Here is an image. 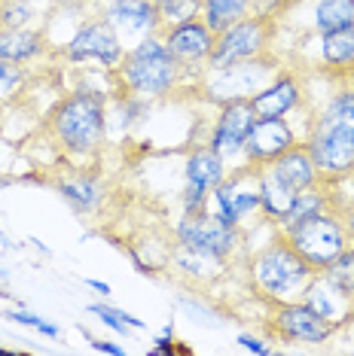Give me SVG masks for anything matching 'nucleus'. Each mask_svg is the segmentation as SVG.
<instances>
[{
    "label": "nucleus",
    "instance_id": "473e14b6",
    "mask_svg": "<svg viewBox=\"0 0 354 356\" xmlns=\"http://www.w3.org/2000/svg\"><path fill=\"white\" fill-rule=\"evenodd\" d=\"M3 317L10 320V323H19V326L34 329V332H40V335H46V338H59V335H61V329L55 326V323L43 320V317H37L34 311H25V307H15V311H3Z\"/></svg>",
    "mask_w": 354,
    "mask_h": 356
},
{
    "label": "nucleus",
    "instance_id": "f3484780",
    "mask_svg": "<svg viewBox=\"0 0 354 356\" xmlns=\"http://www.w3.org/2000/svg\"><path fill=\"white\" fill-rule=\"evenodd\" d=\"M61 201L74 210L77 216H95L104 210L107 201V183L98 171H88V168H70L68 174H61L55 180Z\"/></svg>",
    "mask_w": 354,
    "mask_h": 356
},
{
    "label": "nucleus",
    "instance_id": "bb28decb",
    "mask_svg": "<svg viewBox=\"0 0 354 356\" xmlns=\"http://www.w3.org/2000/svg\"><path fill=\"white\" fill-rule=\"evenodd\" d=\"M318 274H321V277H324L333 289H339V293H345L348 298H354V247L348 244L339 256L333 259V262L327 265L324 271H318Z\"/></svg>",
    "mask_w": 354,
    "mask_h": 356
},
{
    "label": "nucleus",
    "instance_id": "393cba45",
    "mask_svg": "<svg viewBox=\"0 0 354 356\" xmlns=\"http://www.w3.org/2000/svg\"><path fill=\"white\" fill-rule=\"evenodd\" d=\"M260 10V0H202V22L214 34L226 31L229 25L247 19V15H256Z\"/></svg>",
    "mask_w": 354,
    "mask_h": 356
},
{
    "label": "nucleus",
    "instance_id": "c85d7f7f",
    "mask_svg": "<svg viewBox=\"0 0 354 356\" xmlns=\"http://www.w3.org/2000/svg\"><path fill=\"white\" fill-rule=\"evenodd\" d=\"M37 19L34 0H0V28H37Z\"/></svg>",
    "mask_w": 354,
    "mask_h": 356
},
{
    "label": "nucleus",
    "instance_id": "f257e3e1",
    "mask_svg": "<svg viewBox=\"0 0 354 356\" xmlns=\"http://www.w3.org/2000/svg\"><path fill=\"white\" fill-rule=\"evenodd\" d=\"M110 125V95L95 86H77L55 104L46 128L64 156L92 161L104 149Z\"/></svg>",
    "mask_w": 354,
    "mask_h": 356
},
{
    "label": "nucleus",
    "instance_id": "c9c22d12",
    "mask_svg": "<svg viewBox=\"0 0 354 356\" xmlns=\"http://www.w3.org/2000/svg\"><path fill=\"white\" fill-rule=\"evenodd\" d=\"M236 344H238V347H245V350H251V353H260V356L275 353V344L263 341L260 335H251V332H238V335H236Z\"/></svg>",
    "mask_w": 354,
    "mask_h": 356
},
{
    "label": "nucleus",
    "instance_id": "9d476101",
    "mask_svg": "<svg viewBox=\"0 0 354 356\" xmlns=\"http://www.w3.org/2000/svg\"><path fill=\"white\" fill-rule=\"evenodd\" d=\"M174 244L196 256H205V259L226 265L236 256V250L241 247V229H232V225L220 222L208 210L180 213V220L174 225Z\"/></svg>",
    "mask_w": 354,
    "mask_h": 356
},
{
    "label": "nucleus",
    "instance_id": "aec40b11",
    "mask_svg": "<svg viewBox=\"0 0 354 356\" xmlns=\"http://www.w3.org/2000/svg\"><path fill=\"white\" fill-rule=\"evenodd\" d=\"M272 174L278 177L281 183L287 186L291 192H305V189H318L321 183V174H318V168H315V161H311L309 156V149H305V143H296V147H291L284 152V156H278L272 165H266Z\"/></svg>",
    "mask_w": 354,
    "mask_h": 356
},
{
    "label": "nucleus",
    "instance_id": "6e6552de",
    "mask_svg": "<svg viewBox=\"0 0 354 356\" xmlns=\"http://www.w3.org/2000/svg\"><path fill=\"white\" fill-rule=\"evenodd\" d=\"M59 55L68 64H74V67L77 64L79 67H83V64H98L101 70L114 74L125 55V46L98 13H88L74 28V34L59 46Z\"/></svg>",
    "mask_w": 354,
    "mask_h": 356
},
{
    "label": "nucleus",
    "instance_id": "5701e85b",
    "mask_svg": "<svg viewBox=\"0 0 354 356\" xmlns=\"http://www.w3.org/2000/svg\"><path fill=\"white\" fill-rule=\"evenodd\" d=\"M293 198H296V192L287 189L269 168H260V216L266 222L278 225L284 220L287 210H291Z\"/></svg>",
    "mask_w": 354,
    "mask_h": 356
},
{
    "label": "nucleus",
    "instance_id": "2f4dec72",
    "mask_svg": "<svg viewBox=\"0 0 354 356\" xmlns=\"http://www.w3.org/2000/svg\"><path fill=\"white\" fill-rule=\"evenodd\" d=\"M28 83V70L22 64H13V61H0V101L13 98L19 95Z\"/></svg>",
    "mask_w": 354,
    "mask_h": 356
},
{
    "label": "nucleus",
    "instance_id": "72a5a7b5",
    "mask_svg": "<svg viewBox=\"0 0 354 356\" xmlns=\"http://www.w3.org/2000/svg\"><path fill=\"white\" fill-rule=\"evenodd\" d=\"M177 353H190V350L174 341V323H165V329L159 332L156 344L150 347V356H177Z\"/></svg>",
    "mask_w": 354,
    "mask_h": 356
},
{
    "label": "nucleus",
    "instance_id": "7c9ffc66",
    "mask_svg": "<svg viewBox=\"0 0 354 356\" xmlns=\"http://www.w3.org/2000/svg\"><path fill=\"white\" fill-rule=\"evenodd\" d=\"M165 25H177V22L199 19L202 13V0H153Z\"/></svg>",
    "mask_w": 354,
    "mask_h": 356
},
{
    "label": "nucleus",
    "instance_id": "58836bf2",
    "mask_svg": "<svg viewBox=\"0 0 354 356\" xmlns=\"http://www.w3.org/2000/svg\"><path fill=\"white\" fill-rule=\"evenodd\" d=\"M342 220H345V232H348V244L354 247V204L348 210H342Z\"/></svg>",
    "mask_w": 354,
    "mask_h": 356
},
{
    "label": "nucleus",
    "instance_id": "a19ab883",
    "mask_svg": "<svg viewBox=\"0 0 354 356\" xmlns=\"http://www.w3.org/2000/svg\"><path fill=\"white\" fill-rule=\"evenodd\" d=\"M336 83H339L342 88H348V92L354 95V67H351V70H345V74H342L339 79H336Z\"/></svg>",
    "mask_w": 354,
    "mask_h": 356
},
{
    "label": "nucleus",
    "instance_id": "a211bd4d",
    "mask_svg": "<svg viewBox=\"0 0 354 356\" xmlns=\"http://www.w3.org/2000/svg\"><path fill=\"white\" fill-rule=\"evenodd\" d=\"M305 104V86L291 70H278L260 92L251 95V107L256 116H291Z\"/></svg>",
    "mask_w": 354,
    "mask_h": 356
},
{
    "label": "nucleus",
    "instance_id": "4c0bfd02",
    "mask_svg": "<svg viewBox=\"0 0 354 356\" xmlns=\"http://www.w3.org/2000/svg\"><path fill=\"white\" fill-rule=\"evenodd\" d=\"M88 344H92V350H98V353L125 356V347H123V344H114V341H98V338H88Z\"/></svg>",
    "mask_w": 354,
    "mask_h": 356
},
{
    "label": "nucleus",
    "instance_id": "39448f33",
    "mask_svg": "<svg viewBox=\"0 0 354 356\" xmlns=\"http://www.w3.org/2000/svg\"><path fill=\"white\" fill-rule=\"evenodd\" d=\"M275 74H278V55L269 52L263 58L238 61L229 64V67H208L192 88L202 95V101L220 107V104L229 101H251V95L260 92Z\"/></svg>",
    "mask_w": 354,
    "mask_h": 356
},
{
    "label": "nucleus",
    "instance_id": "4be33fe9",
    "mask_svg": "<svg viewBox=\"0 0 354 356\" xmlns=\"http://www.w3.org/2000/svg\"><path fill=\"white\" fill-rule=\"evenodd\" d=\"M300 302H305L311 311L321 314L324 320H330L333 326H339V323H345L354 314V298L339 293V289H333L321 274H315V277L309 280V286L302 289Z\"/></svg>",
    "mask_w": 354,
    "mask_h": 356
},
{
    "label": "nucleus",
    "instance_id": "dca6fc26",
    "mask_svg": "<svg viewBox=\"0 0 354 356\" xmlns=\"http://www.w3.org/2000/svg\"><path fill=\"white\" fill-rule=\"evenodd\" d=\"M296 143H302V140L287 116H256L251 125V134H247L241 161L260 171V168L272 165L278 156H284Z\"/></svg>",
    "mask_w": 354,
    "mask_h": 356
},
{
    "label": "nucleus",
    "instance_id": "c756f323",
    "mask_svg": "<svg viewBox=\"0 0 354 356\" xmlns=\"http://www.w3.org/2000/svg\"><path fill=\"white\" fill-rule=\"evenodd\" d=\"M88 314H95L104 326L107 329H114V332H128V329H144V320H138L134 314H128L123 311V307H116V305H110L107 298H101V302H92L86 307Z\"/></svg>",
    "mask_w": 354,
    "mask_h": 356
},
{
    "label": "nucleus",
    "instance_id": "1a4fd4ad",
    "mask_svg": "<svg viewBox=\"0 0 354 356\" xmlns=\"http://www.w3.org/2000/svg\"><path fill=\"white\" fill-rule=\"evenodd\" d=\"M208 213L232 229H241L247 220L260 216V171L245 161L232 165L208 198Z\"/></svg>",
    "mask_w": 354,
    "mask_h": 356
},
{
    "label": "nucleus",
    "instance_id": "423d86ee",
    "mask_svg": "<svg viewBox=\"0 0 354 356\" xmlns=\"http://www.w3.org/2000/svg\"><path fill=\"white\" fill-rule=\"evenodd\" d=\"M278 19L272 15H247V19L229 25L214 37V52L208 58V67H229L238 61H254L275 52ZM205 67V70H208Z\"/></svg>",
    "mask_w": 354,
    "mask_h": 356
},
{
    "label": "nucleus",
    "instance_id": "20e7f679",
    "mask_svg": "<svg viewBox=\"0 0 354 356\" xmlns=\"http://www.w3.org/2000/svg\"><path fill=\"white\" fill-rule=\"evenodd\" d=\"M315 274L318 271H311V265L287 244L281 232H275V238L263 250H256L251 256V262H247L251 289L266 305L296 302Z\"/></svg>",
    "mask_w": 354,
    "mask_h": 356
},
{
    "label": "nucleus",
    "instance_id": "cd10ccee",
    "mask_svg": "<svg viewBox=\"0 0 354 356\" xmlns=\"http://www.w3.org/2000/svg\"><path fill=\"white\" fill-rule=\"evenodd\" d=\"M171 268L180 271L183 277H190V280H208V277H214V274L223 268V262H214V259L196 256V253H190V250L177 247V253L171 256Z\"/></svg>",
    "mask_w": 354,
    "mask_h": 356
},
{
    "label": "nucleus",
    "instance_id": "0eeeda50",
    "mask_svg": "<svg viewBox=\"0 0 354 356\" xmlns=\"http://www.w3.org/2000/svg\"><path fill=\"white\" fill-rule=\"evenodd\" d=\"M284 241L300 253L305 262L311 265V271H324L336 256L348 247V232H345V220L342 213H336L333 207L324 213L311 216L293 229L281 232Z\"/></svg>",
    "mask_w": 354,
    "mask_h": 356
},
{
    "label": "nucleus",
    "instance_id": "f03ea898",
    "mask_svg": "<svg viewBox=\"0 0 354 356\" xmlns=\"http://www.w3.org/2000/svg\"><path fill=\"white\" fill-rule=\"evenodd\" d=\"M302 143L321 180H342L354 174V95L348 88L336 83V92L311 116Z\"/></svg>",
    "mask_w": 354,
    "mask_h": 356
},
{
    "label": "nucleus",
    "instance_id": "6ab92c4d",
    "mask_svg": "<svg viewBox=\"0 0 354 356\" xmlns=\"http://www.w3.org/2000/svg\"><path fill=\"white\" fill-rule=\"evenodd\" d=\"M315 67L336 83L345 70L354 67V25L333 34L315 37Z\"/></svg>",
    "mask_w": 354,
    "mask_h": 356
},
{
    "label": "nucleus",
    "instance_id": "79ce46f5",
    "mask_svg": "<svg viewBox=\"0 0 354 356\" xmlns=\"http://www.w3.org/2000/svg\"><path fill=\"white\" fill-rule=\"evenodd\" d=\"M13 350H10V347H3V344H0V356H10Z\"/></svg>",
    "mask_w": 354,
    "mask_h": 356
},
{
    "label": "nucleus",
    "instance_id": "412c9836",
    "mask_svg": "<svg viewBox=\"0 0 354 356\" xmlns=\"http://www.w3.org/2000/svg\"><path fill=\"white\" fill-rule=\"evenodd\" d=\"M49 52V40L40 28H0V61L37 64Z\"/></svg>",
    "mask_w": 354,
    "mask_h": 356
},
{
    "label": "nucleus",
    "instance_id": "9b49d317",
    "mask_svg": "<svg viewBox=\"0 0 354 356\" xmlns=\"http://www.w3.org/2000/svg\"><path fill=\"white\" fill-rule=\"evenodd\" d=\"M95 13L114 28V34L123 40L125 49L147 37L162 34V28H165L162 15H159L153 0H98Z\"/></svg>",
    "mask_w": 354,
    "mask_h": 356
},
{
    "label": "nucleus",
    "instance_id": "e433bc0d",
    "mask_svg": "<svg viewBox=\"0 0 354 356\" xmlns=\"http://www.w3.org/2000/svg\"><path fill=\"white\" fill-rule=\"evenodd\" d=\"M95 3H98V0H52L55 10H64V13H86L88 6L95 10Z\"/></svg>",
    "mask_w": 354,
    "mask_h": 356
},
{
    "label": "nucleus",
    "instance_id": "ea45409f",
    "mask_svg": "<svg viewBox=\"0 0 354 356\" xmlns=\"http://www.w3.org/2000/svg\"><path fill=\"white\" fill-rule=\"evenodd\" d=\"M86 286H88V289H95V293L104 296V298L110 296V286H107V283H104V280H92V277H88V280H86Z\"/></svg>",
    "mask_w": 354,
    "mask_h": 356
},
{
    "label": "nucleus",
    "instance_id": "b1692460",
    "mask_svg": "<svg viewBox=\"0 0 354 356\" xmlns=\"http://www.w3.org/2000/svg\"><path fill=\"white\" fill-rule=\"evenodd\" d=\"M311 34H333L354 25V0H311Z\"/></svg>",
    "mask_w": 354,
    "mask_h": 356
},
{
    "label": "nucleus",
    "instance_id": "f704fd0d",
    "mask_svg": "<svg viewBox=\"0 0 354 356\" xmlns=\"http://www.w3.org/2000/svg\"><path fill=\"white\" fill-rule=\"evenodd\" d=\"M180 302V307H190V317H196V320H202V323H217L220 320V314L211 311L208 305H202L199 298H190V296H180L177 298Z\"/></svg>",
    "mask_w": 354,
    "mask_h": 356
},
{
    "label": "nucleus",
    "instance_id": "a878e982",
    "mask_svg": "<svg viewBox=\"0 0 354 356\" xmlns=\"http://www.w3.org/2000/svg\"><path fill=\"white\" fill-rule=\"evenodd\" d=\"M324 210H330V198H327L324 183H321L318 189H305V192H300V195L293 198L291 210H287L284 220L275 225V232H287V229H293V225H300V222H305V220H311V216L324 213Z\"/></svg>",
    "mask_w": 354,
    "mask_h": 356
},
{
    "label": "nucleus",
    "instance_id": "ddd939ff",
    "mask_svg": "<svg viewBox=\"0 0 354 356\" xmlns=\"http://www.w3.org/2000/svg\"><path fill=\"white\" fill-rule=\"evenodd\" d=\"M159 37H162V43L168 46V52L177 58V64L187 70L190 83L196 86V79L205 74L208 58H211V52H214V37L217 34L202 22V15H199V19L165 25Z\"/></svg>",
    "mask_w": 354,
    "mask_h": 356
},
{
    "label": "nucleus",
    "instance_id": "2eb2a0df",
    "mask_svg": "<svg viewBox=\"0 0 354 356\" xmlns=\"http://www.w3.org/2000/svg\"><path fill=\"white\" fill-rule=\"evenodd\" d=\"M254 119H256V113L251 107V101L220 104L205 143L232 168L236 161H241V156H245V143H247V134H251Z\"/></svg>",
    "mask_w": 354,
    "mask_h": 356
},
{
    "label": "nucleus",
    "instance_id": "7ed1b4c3",
    "mask_svg": "<svg viewBox=\"0 0 354 356\" xmlns=\"http://www.w3.org/2000/svg\"><path fill=\"white\" fill-rule=\"evenodd\" d=\"M114 83L116 92H128L150 104L171 98L183 86H192L187 70L177 64V58L168 52L159 34L128 46L119 67L114 70Z\"/></svg>",
    "mask_w": 354,
    "mask_h": 356
},
{
    "label": "nucleus",
    "instance_id": "f8f14e48",
    "mask_svg": "<svg viewBox=\"0 0 354 356\" xmlns=\"http://www.w3.org/2000/svg\"><path fill=\"white\" fill-rule=\"evenodd\" d=\"M229 165L217 152L202 143L192 147L183 159V189H180V210L183 213H199L208 210V198L217 189V183L226 177Z\"/></svg>",
    "mask_w": 354,
    "mask_h": 356
},
{
    "label": "nucleus",
    "instance_id": "4468645a",
    "mask_svg": "<svg viewBox=\"0 0 354 356\" xmlns=\"http://www.w3.org/2000/svg\"><path fill=\"white\" fill-rule=\"evenodd\" d=\"M269 332L272 338H278L284 344H324L333 338L336 326L296 298V302L272 305Z\"/></svg>",
    "mask_w": 354,
    "mask_h": 356
}]
</instances>
